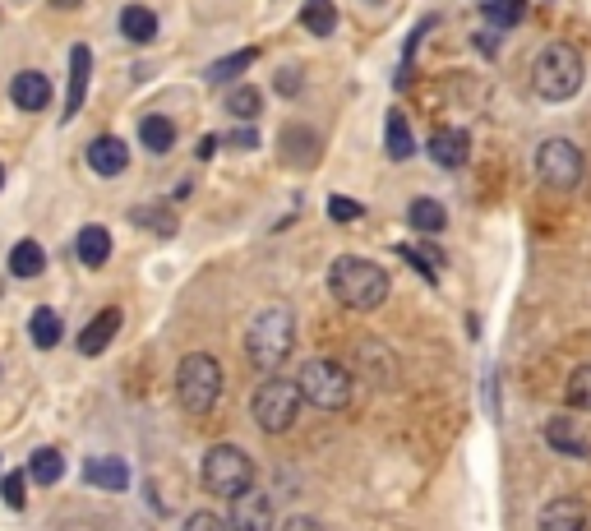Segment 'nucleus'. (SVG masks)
Returning a JSON list of instances; mask_svg holds the SVG:
<instances>
[{"label":"nucleus","instance_id":"b1692460","mask_svg":"<svg viewBox=\"0 0 591 531\" xmlns=\"http://www.w3.org/2000/svg\"><path fill=\"white\" fill-rule=\"evenodd\" d=\"M121 33L130 42H153L157 37V14L148 5H125L121 10Z\"/></svg>","mask_w":591,"mask_h":531},{"label":"nucleus","instance_id":"7c9ffc66","mask_svg":"<svg viewBox=\"0 0 591 531\" xmlns=\"http://www.w3.org/2000/svg\"><path fill=\"white\" fill-rule=\"evenodd\" d=\"M568 402L578 411H591V365H578V370L568 375Z\"/></svg>","mask_w":591,"mask_h":531},{"label":"nucleus","instance_id":"ea45409f","mask_svg":"<svg viewBox=\"0 0 591 531\" xmlns=\"http://www.w3.org/2000/svg\"><path fill=\"white\" fill-rule=\"evenodd\" d=\"M84 0H51V10H79Z\"/></svg>","mask_w":591,"mask_h":531},{"label":"nucleus","instance_id":"c85d7f7f","mask_svg":"<svg viewBox=\"0 0 591 531\" xmlns=\"http://www.w3.org/2000/svg\"><path fill=\"white\" fill-rule=\"evenodd\" d=\"M407 222H411V227H416V231H430V236H435V231H444L448 213L435 204V199H411V208H407Z\"/></svg>","mask_w":591,"mask_h":531},{"label":"nucleus","instance_id":"6ab92c4d","mask_svg":"<svg viewBox=\"0 0 591 531\" xmlns=\"http://www.w3.org/2000/svg\"><path fill=\"white\" fill-rule=\"evenodd\" d=\"M384 148H388V157H393V162H407V157L416 153V139H411V125H407V116H402L398 107L388 111V121H384Z\"/></svg>","mask_w":591,"mask_h":531},{"label":"nucleus","instance_id":"9d476101","mask_svg":"<svg viewBox=\"0 0 591 531\" xmlns=\"http://www.w3.org/2000/svg\"><path fill=\"white\" fill-rule=\"evenodd\" d=\"M10 102L19 111H42L51 102V79L37 70H19L10 79Z\"/></svg>","mask_w":591,"mask_h":531},{"label":"nucleus","instance_id":"f704fd0d","mask_svg":"<svg viewBox=\"0 0 591 531\" xmlns=\"http://www.w3.org/2000/svg\"><path fill=\"white\" fill-rule=\"evenodd\" d=\"M361 213H365V208L356 204V199H347V194H333V199H328V218H333V222H356Z\"/></svg>","mask_w":591,"mask_h":531},{"label":"nucleus","instance_id":"39448f33","mask_svg":"<svg viewBox=\"0 0 591 531\" xmlns=\"http://www.w3.org/2000/svg\"><path fill=\"white\" fill-rule=\"evenodd\" d=\"M531 84L545 102H568V97L582 88V56L568 42H550V47L536 56V70H531Z\"/></svg>","mask_w":591,"mask_h":531},{"label":"nucleus","instance_id":"a878e982","mask_svg":"<svg viewBox=\"0 0 591 531\" xmlns=\"http://www.w3.org/2000/svg\"><path fill=\"white\" fill-rule=\"evenodd\" d=\"M28 476H33L37 485H56L65 476V458L61 448H37L33 458H28Z\"/></svg>","mask_w":591,"mask_h":531},{"label":"nucleus","instance_id":"e433bc0d","mask_svg":"<svg viewBox=\"0 0 591 531\" xmlns=\"http://www.w3.org/2000/svg\"><path fill=\"white\" fill-rule=\"evenodd\" d=\"M282 531H328V527H324V522H314L310 513H296V518H287V527H282Z\"/></svg>","mask_w":591,"mask_h":531},{"label":"nucleus","instance_id":"f8f14e48","mask_svg":"<svg viewBox=\"0 0 591 531\" xmlns=\"http://www.w3.org/2000/svg\"><path fill=\"white\" fill-rule=\"evenodd\" d=\"M121 333V310L116 305H107V310L97 314L93 324L79 333V356H102V351L111 347V338Z\"/></svg>","mask_w":591,"mask_h":531},{"label":"nucleus","instance_id":"4be33fe9","mask_svg":"<svg viewBox=\"0 0 591 531\" xmlns=\"http://www.w3.org/2000/svg\"><path fill=\"white\" fill-rule=\"evenodd\" d=\"M301 28L314 37H328L338 28V5L333 0H305L301 5Z\"/></svg>","mask_w":591,"mask_h":531},{"label":"nucleus","instance_id":"4c0bfd02","mask_svg":"<svg viewBox=\"0 0 591 531\" xmlns=\"http://www.w3.org/2000/svg\"><path fill=\"white\" fill-rule=\"evenodd\" d=\"M227 144H231V148H259V134H254V130H236Z\"/></svg>","mask_w":591,"mask_h":531},{"label":"nucleus","instance_id":"423d86ee","mask_svg":"<svg viewBox=\"0 0 591 531\" xmlns=\"http://www.w3.org/2000/svg\"><path fill=\"white\" fill-rule=\"evenodd\" d=\"M296 388H301V398L314 402V407L324 411H338L351 402V375L342 361H328V356H314V361L301 365V375H296Z\"/></svg>","mask_w":591,"mask_h":531},{"label":"nucleus","instance_id":"7ed1b4c3","mask_svg":"<svg viewBox=\"0 0 591 531\" xmlns=\"http://www.w3.org/2000/svg\"><path fill=\"white\" fill-rule=\"evenodd\" d=\"M199 481H204L208 495L218 499H241L254 490V462L245 448L236 444H218L204 453V467H199Z\"/></svg>","mask_w":591,"mask_h":531},{"label":"nucleus","instance_id":"412c9836","mask_svg":"<svg viewBox=\"0 0 591 531\" xmlns=\"http://www.w3.org/2000/svg\"><path fill=\"white\" fill-rule=\"evenodd\" d=\"M28 333H33V347L51 351L56 342L65 338V324H61V314L51 310V305H42V310H33V319H28Z\"/></svg>","mask_w":591,"mask_h":531},{"label":"nucleus","instance_id":"393cba45","mask_svg":"<svg viewBox=\"0 0 591 531\" xmlns=\"http://www.w3.org/2000/svg\"><path fill=\"white\" fill-rule=\"evenodd\" d=\"M139 139H144L148 153H171L176 148V125L167 116H144L139 121Z\"/></svg>","mask_w":591,"mask_h":531},{"label":"nucleus","instance_id":"20e7f679","mask_svg":"<svg viewBox=\"0 0 591 531\" xmlns=\"http://www.w3.org/2000/svg\"><path fill=\"white\" fill-rule=\"evenodd\" d=\"M176 398L190 416H208L222 398V365L208 351H190L176 370Z\"/></svg>","mask_w":591,"mask_h":531},{"label":"nucleus","instance_id":"bb28decb","mask_svg":"<svg viewBox=\"0 0 591 531\" xmlns=\"http://www.w3.org/2000/svg\"><path fill=\"white\" fill-rule=\"evenodd\" d=\"M259 61V51L254 47H245V51H231V56H222L213 70H208V84H231V79H241L250 65Z\"/></svg>","mask_w":591,"mask_h":531},{"label":"nucleus","instance_id":"58836bf2","mask_svg":"<svg viewBox=\"0 0 591 531\" xmlns=\"http://www.w3.org/2000/svg\"><path fill=\"white\" fill-rule=\"evenodd\" d=\"M194 153H199V162H204V157H213V153H218V139H199V148H194Z\"/></svg>","mask_w":591,"mask_h":531},{"label":"nucleus","instance_id":"4468645a","mask_svg":"<svg viewBox=\"0 0 591 531\" xmlns=\"http://www.w3.org/2000/svg\"><path fill=\"white\" fill-rule=\"evenodd\" d=\"M84 481L97 485V490H125V485H130V462L125 458H88Z\"/></svg>","mask_w":591,"mask_h":531},{"label":"nucleus","instance_id":"cd10ccee","mask_svg":"<svg viewBox=\"0 0 591 531\" xmlns=\"http://www.w3.org/2000/svg\"><path fill=\"white\" fill-rule=\"evenodd\" d=\"M398 254L407 259L411 268H416V273H421L425 282H439V273H444V254H439L435 245H430V250H416V245H398Z\"/></svg>","mask_w":591,"mask_h":531},{"label":"nucleus","instance_id":"2f4dec72","mask_svg":"<svg viewBox=\"0 0 591 531\" xmlns=\"http://www.w3.org/2000/svg\"><path fill=\"white\" fill-rule=\"evenodd\" d=\"M0 499L10 508H24V499H28V481H24V471H10L5 481H0Z\"/></svg>","mask_w":591,"mask_h":531},{"label":"nucleus","instance_id":"79ce46f5","mask_svg":"<svg viewBox=\"0 0 591 531\" xmlns=\"http://www.w3.org/2000/svg\"><path fill=\"white\" fill-rule=\"evenodd\" d=\"M374 5H379V0H374Z\"/></svg>","mask_w":591,"mask_h":531},{"label":"nucleus","instance_id":"c756f323","mask_svg":"<svg viewBox=\"0 0 591 531\" xmlns=\"http://www.w3.org/2000/svg\"><path fill=\"white\" fill-rule=\"evenodd\" d=\"M259 107H264V97H259V88H250V84H241V88H231L227 93V111L231 116H241V121H254Z\"/></svg>","mask_w":591,"mask_h":531},{"label":"nucleus","instance_id":"a19ab883","mask_svg":"<svg viewBox=\"0 0 591 531\" xmlns=\"http://www.w3.org/2000/svg\"><path fill=\"white\" fill-rule=\"evenodd\" d=\"M0 185H5V167H0Z\"/></svg>","mask_w":591,"mask_h":531},{"label":"nucleus","instance_id":"9b49d317","mask_svg":"<svg viewBox=\"0 0 591 531\" xmlns=\"http://www.w3.org/2000/svg\"><path fill=\"white\" fill-rule=\"evenodd\" d=\"M88 167L97 171V176H121L125 167H130V148L116 139V134H102V139H93L88 144Z\"/></svg>","mask_w":591,"mask_h":531},{"label":"nucleus","instance_id":"6e6552de","mask_svg":"<svg viewBox=\"0 0 591 531\" xmlns=\"http://www.w3.org/2000/svg\"><path fill=\"white\" fill-rule=\"evenodd\" d=\"M582 171H587V157H582V148L573 139H545L536 148V176L550 190H578Z\"/></svg>","mask_w":591,"mask_h":531},{"label":"nucleus","instance_id":"a211bd4d","mask_svg":"<svg viewBox=\"0 0 591 531\" xmlns=\"http://www.w3.org/2000/svg\"><path fill=\"white\" fill-rule=\"evenodd\" d=\"M74 250H79V264L84 268H102L111 259V231L107 227H84L79 231V241H74Z\"/></svg>","mask_w":591,"mask_h":531},{"label":"nucleus","instance_id":"0eeeda50","mask_svg":"<svg viewBox=\"0 0 591 531\" xmlns=\"http://www.w3.org/2000/svg\"><path fill=\"white\" fill-rule=\"evenodd\" d=\"M301 388L291 384V379L282 375H268L264 384L254 388V421H259V430H268V435H282V430H291L296 425V416H301Z\"/></svg>","mask_w":591,"mask_h":531},{"label":"nucleus","instance_id":"aec40b11","mask_svg":"<svg viewBox=\"0 0 591 531\" xmlns=\"http://www.w3.org/2000/svg\"><path fill=\"white\" fill-rule=\"evenodd\" d=\"M10 273L14 278H42L47 273V250L37 241H19L10 250Z\"/></svg>","mask_w":591,"mask_h":531},{"label":"nucleus","instance_id":"2eb2a0df","mask_svg":"<svg viewBox=\"0 0 591 531\" xmlns=\"http://www.w3.org/2000/svg\"><path fill=\"white\" fill-rule=\"evenodd\" d=\"M545 444L550 448H559V453H587V435H582V425L573 421V416H550V421H545Z\"/></svg>","mask_w":591,"mask_h":531},{"label":"nucleus","instance_id":"f257e3e1","mask_svg":"<svg viewBox=\"0 0 591 531\" xmlns=\"http://www.w3.org/2000/svg\"><path fill=\"white\" fill-rule=\"evenodd\" d=\"M296 347V314L287 305H268L250 319L245 328V356H250L254 370H264V375H278L282 361L291 356Z\"/></svg>","mask_w":591,"mask_h":531},{"label":"nucleus","instance_id":"f03ea898","mask_svg":"<svg viewBox=\"0 0 591 531\" xmlns=\"http://www.w3.org/2000/svg\"><path fill=\"white\" fill-rule=\"evenodd\" d=\"M328 291L338 296V305L347 310H379L388 301V273L374 259L361 254H342L328 268Z\"/></svg>","mask_w":591,"mask_h":531},{"label":"nucleus","instance_id":"72a5a7b5","mask_svg":"<svg viewBox=\"0 0 591 531\" xmlns=\"http://www.w3.org/2000/svg\"><path fill=\"white\" fill-rule=\"evenodd\" d=\"M157 204H144V208H134V222H144V227H153V231H162V236H171L176 231V218L171 213H153Z\"/></svg>","mask_w":591,"mask_h":531},{"label":"nucleus","instance_id":"dca6fc26","mask_svg":"<svg viewBox=\"0 0 591 531\" xmlns=\"http://www.w3.org/2000/svg\"><path fill=\"white\" fill-rule=\"evenodd\" d=\"M430 157H435L439 167H448V171H458L462 162L471 157V139L462 130H439L435 139H430Z\"/></svg>","mask_w":591,"mask_h":531},{"label":"nucleus","instance_id":"5701e85b","mask_svg":"<svg viewBox=\"0 0 591 531\" xmlns=\"http://www.w3.org/2000/svg\"><path fill=\"white\" fill-rule=\"evenodd\" d=\"M481 19L490 28H518L527 19V0H481Z\"/></svg>","mask_w":591,"mask_h":531},{"label":"nucleus","instance_id":"1a4fd4ad","mask_svg":"<svg viewBox=\"0 0 591 531\" xmlns=\"http://www.w3.org/2000/svg\"><path fill=\"white\" fill-rule=\"evenodd\" d=\"M231 531H273V499L264 490H250V495L231 499Z\"/></svg>","mask_w":591,"mask_h":531},{"label":"nucleus","instance_id":"c9c22d12","mask_svg":"<svg viewBox=\"0 0 591 531\" xmlns=\"http://www.w3.org/2000/svg\"><path fill=\"white\" fill-rule=\"evenodd\" d=\"M278 93H282V97H296V93H301V70H296V65H287V70L278 74Z\"/></svg>","mask_w":591,"mask_h":531},{"label":"nucleus","instance_id":"f3484780","mask_svg":"<svg viewBox=\"0 0 591 531\" xmlns=\"http://www.w3.org/2000/svg\"><path fill=\"white\" fill-rule=\"evenodd\" d=\"M541 531H587V513L578 499H555L541 513Z\"/></svg>","mask_w":591,"mask_h":531},{"label":"nucleus","instance_id":"ddd939ff","mask_svg":"<svg viewBox=\"0 0 591 531\" xmlns=\"http://www.w3.org/2000/svg\"><path fill=\"white\" fill-rule=\"evenodd\" d=\"M88 74H93V51L79 42V47L70 51V97H65V121H74V116H79V107H84Z\"/></svg>","mask_w":591,"mask_h":531},{"label":"nucleus","instance_id":"473e14b6","mask_svg":"<svg viewBox=\"0 0 591 531\" xmlns=\"http://www.w3.org/2000/svg\"><path fill=\"white\" fill-rule=\"evenodd\" d=\"M181 531H231V522L218 518V513H208V508H199V513H190L181 522Z\"/></svg>","mask_w":591,"mask_h":531}]
</instances>
